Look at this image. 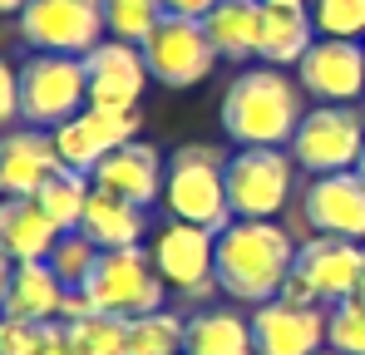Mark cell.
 I'll return each mask as SVG.
<instances>
[{"mask_svg":"<svg viewBox=\"0 0 365 355\" xmlns=\"http://www.w3.org/2000/svg\"><path fill=\"white\" fill-rule=\"evenodd\" d=\"M148 59V74L163 84V89H192L212 74L217 50L202 30V20H187V15H163L158 30L138 45Z\"/></svg>","mask_w":365,"mask_h":355,"instance_id":"30bf717a","label":"cell"},{"mask_svg":"<svg viewBox=\"0 0 365 355\" xmlns=\"http://www.w3.org/2000/svg\"><path fill=\"white\" fill-rule=\"evenodd\" d=\"M60 242V227L45 217L35 197H0V252L20 262H45Z\"/></svg>","mask_w":365,"mask_h":355,"instance_id":"d6986e66","label":"cell"},{"mask_svg":"<svg viewBox=\"0 0 365 355\" xmlns=\"http://www.w3.org/2000/svg\"><path fill=\"white\" fill-rule=\"evenodd\" d=\"M84 79H89V104L99 109H138L148 89V59L128 40H99L84 55Z\"/></svg>","mask_w":365,"mask_h":355,"instance_id":"9a60e30c","label":"cell"},{"mask_svg":"<svg viewBox=\"0 0 365 355\" xmlns=\"http://www.w3.org/2000/svg\"><path fill=\"white\" fill-rule=\"evenodd\" d=\"M138 123H143L138 109H99V104H89L84 114H74L69 123L55 128L60 163L79 168V173H94L109 153H119L123 143L138 138Z\"/></svg>","mask_w":365,"mask_h":355,"instance_id":"8fae6325","label":"cell"},{"mask_svg":"<svg viewBox=\"0 0 365 355\" xmlns=\"http://www.w3.org/2000/svg\"><path fill=\"white\" fill-rule=\"evenodd\" d=\"M326 351L365 355V296L361 292L326 306Z\"/></svg>","mask_w":365,"mask_h":355,"instance_id":"f1b7e54d","label":"cell"},{"mask_svg":"<svg viewBox=\"0 0 365 355\" xmlns=\"http://www.w3.org/2000/svg\"><path fill=\"white\" fill-rule=\"evenodd\" d=\"M15 20H20V40L35 45V55L84 59L99 40H109L104 0H30Z\"/></svg>","mask_w":365,"mask_h":355,"instance_id":"8992f818","label":"cell"},{"mask_svg":"<svg viewBox=\"0 0 365 355\" xmlns=\"http://www.w3.org/2000/svg\"><path fill=\"white\" fill-rule=\"evenodd\" d=\"M187 351V316L178 311H148L128 321V355H182Z\"/></svg>","mask_w":365,"mask_h":355,"instance_id":"484cf974","label":"cell"},{"mask_svg":"<svg viewBox=\"0 0 365 355\" xmlns=\"http://www.w3.org/2000/svg\"><path fill=\"white\" fill-rule=\"evenodd\" d=\"M25 5H30V0H0V15H20Z\"/></svg>","mask_w":365,"mask_h":355,"instance_id":"8d00e7d4","label":"cell"},{"mask_svg":"<svg viewBox=\"0 0 365 355\" xmlns=\"http://www.w3.org/2000/svg\"><path fill=\"white\" fill-rule=\"evenodd\" d=\"M356 173H361V178H365V153H361V163H356Z\"/></svg>","mask_w":365,"mask_h":355,"instance_id":"f35d334b","label":"cell"},{"mask_svg":"<svg viewBox=\"0 0 365 355\" xmlns=\"http://www.w3.org/2000/svg\"><path fill=\"white\" fill-rule=\"evenodd\" d=\"M15 118H20V69L0 55V133L15 128Z\"/></svg>","mask_w":365,"mask_h":355,"instance_id":"d6a6232c","label":"cell"},{"mask_svg":"<svg viewBox=\"0 0 365 355\" xmlns=\"http://www.w3.org/2000/svg\"><path fill=\"white\" fill-rule=\"evenodd\" d=\"M302 94L306 89L287 69H242L222 94V133L237 148H287L297 138V123L306 118Z\"/></svg>","mask_w":365,"mask_h":355,"instance_id":"7a4b0ae2","label":"cell"},{"mask_svg":"<svg viewBox=\"0 0 365 355\" xmlns=\"http://www.w3.org/2000/svg\"><path fill=\"white\" fill-rule=\"evenodd\" d=\"M45 331L50 321H15V316H0V355H40L45 346Z\"/></svg>","mask_w":365,"mask_h":355,"instance_id":"1f68e13d","label":"cell"},{"mask_svg":"<svg viewBox=\"0 0 365 355\" xmlns=\"http://www.w3.org/2000/svg\"><path fill=\"white\" fill-rule=\"evenodd\" d=\"M163 207L168 217L222 232L232 222V202H227V158L212 143H182L168 158L163 178Z\"/></svg>","mask_w":365,"mask_h":355,"instance_id":"3957f363","label":"cell"},{"mask_svg":"<svg viewBox=\"0 0 365 355\" xmlns=\"http://www.w3.org/2000/svg\"><path fill=\"white\" fill-rule=\"evenodd\" d=\"M64 287L55 277L50 262H20L15 277H10V292H5V306L0 316H15V321H60V306H64Z\"/></svg>","mask_w":365,"mask_h":355,"instance_id":"7402d4cb","label":"cell"},{"mask_svg":"<svg viewBox=\"0 0 365 355\" xmlns=\"http://www.w3.org/2000/svg\"><path fill=\"white\" fill-rule=\"evenodd\" d=\"M202 30L212 40L217 59H252L262 40V0H217L202 15Z\"/></svg>","mask_w":365,"mask_h":355,"instance_id":"603a6c76","label":"cell"},{"mask_svg":"<svg viewBox=\"0 0 365 355\" xmlns=\"http://www.w3.org/2000/svg\"><path fill=\"white\" fill-rule=\"evenodd\" d=\"M292 272H297V242L277 217L267 222L232 217L217 232V292H227L232 301L262 306L282 296Z\"/></svg>","mask_w":365,"mask_h":355,"instance_id":"6da1fadb","label":"cell"},{"mask_svg":"<svg viewBox=\"0 0 365 355\" xmlns=\"http://www.w3.org/2000/svg\"><path fill=\"white\" fill-rule=\"evenodd\" d=\"M182 355H257L252 316H237L227 306H207L187 316V351Z\"/></svg>","mask_w":365,"mask_h":355,"instance_id":"cb8c5ba5","label":"cell"},{"mask_svg":"<svg viewBox=\"0 0 365 355\" xmlns=\"http://www.w3.org/2000/svg\"><path fill=\"white\" fill-rule=\"evenodd\" d=\"M297 187V158L287 148H237L227 158V202L232 217L267 222L292 202Z\"/></svg>","mask_w":365,"mask_h":355,"instance_id":"ba28073f","label":"cell"},{"mask_svg":"<svg viewBox=\"0 0 365 355\" xmlns=\"http://www.w3.org/2000/svg\"><path fill=\"white\" fill-rule=\"evenodd\" d=\"M297 84L321 104H356L365 94V45L361 40H316L297 64Z\"/></svg>","mask_w":365,"mask_h":355,"instance_id":"4fadbf2b","label":"cell"},{"mask_svg":"<svg viewBox=\"0 0 365 355\" xmlns=\"http://www.w3.org/2000/svg\"><path fill=\"white\" fill-rule=\"evenodd\" d=\"M148 257H153L158 277H163L168 287H178L182 296L202 301V296L217 292V232L168 217V222L153 232Z\"/></svg>","mask_w":365,"mask_h":355,"instance_id":"9c48e42d","label":"cell"},{"mask_svg":"<svg viewBox=\"0 0 365 355\" xmlns=\"http://www.w3.org/2000/svg\"><path fill=\"white\" fill-rule=\"evenodd\" d=\"M45 262L55 267V277H60L64 287H84L89 272H94V262H99V242L84 237V232H60L55 252H50Z\"/></svg>","mask_w":365,"mask_h":355,"instance_id":"f546056e","label":"cell"},{"mask_svg":"<svg viewBox=\"0 0 365 355\" xmlns=\"http://www.w3.org/2000/svg\"><path fill=\"white\" fill-rule=\"evenodd\" d=\"M89 192H94V178H89V173H79V168H60V173L35 192V202L45 207V217H50L60 232H79L84 207H89Z\"/></svg>","mask_w":365,"mask_h":355,"instance_id":"d4e9b609","label":"cell"},{"mask_svg":"<svg viewBox=\"0 0 365 355\" xmlns=\"http://www.w3.org/2000/svg\"><path fill=\"white\" fill-rule=\"evenodd\" d=\"M252 341H257V355H321L326 351V306L272 296V301L252 306Z\"/></svg>","mask_w":365,"mask_h":355,"instance_id":"7c38bea8","label":"cell"},{"mask_svg":"<svg viewBox=\"0 0 365 355\" xmlns=\"http://www.w3.org/2000/svg\"><path fill=\"white\" fill-rule=\"evenodd\" d=\"M79 232L94 237L99 252H119V247H143V232H148V207L138 202H123L114 192L94 187L89 192V207H84V222Z\"/></svg>","mask_w":365,"mask_h":355,"instance_id":"44dd1931","label":"cell"},{"mask_svg":"<svg viewBox=\"0 0 365 355\" xmlns=\"http://www.w3.org/2000/svg\"><path fill=\"white\" fill-rule=\"evenodd\" d=\"M316 45V20L311 5H262V40H257V59L272 69L302 64V55Z\"/></svg>","mask_w":365,"mask_h":355,"instance_id":"ffe728a7","label":"cell"},{"mask_svg":"<svg viewBox=\"0 0 365 355\" xmlns=\"http://www.w3.org/2000/svg\"><path fill=\"white\" fill-rule=\"evenodd\" d=\"M40 355H79V351H74V341H69V331H64L60 321H50V331H45V346H40Z\"/></svg>","mask_w":365,"mask_h":355,"instance_id":"836d02e7","label":"cell"},{"mask_svg":"<svg viewBox=\"0 0 365 355\" xmlns=\"http://www.w3.org/2000/svg\"><path fill=\"white\" fill-rule=\"evenodd\" d=\"M84 296L94 301V311L133 321V316L163 311L168 282L158 277V267L143 247H119V252H99V262L84 282Z\"/></svg>","mask_w":365,"mask_h":355,"instance_id":"277c9868","label":"cell"},{"mask_svg":"<svg viewBox=\"0 0 365 355\" xmlns=\"http://www.w3.org/2000/svg\"><path fill=\"white\" fill-rule=\"evenodd\" d=\"M287 148H292L297 168H306L311 178L351 173L365 153V118L351 104H316V109H306V118L297 123V138Z\"/></svg>","mask_w":365,"mask_h":355,"instance_id":"52a82bcc","label":"cell"},{"mask_svg":"<svg viewBox=\"0 0 365 355\" xmlns=\"http://www.w3.org/2000/svg\"><path fill=\"white\" fill-rule=\"evenodd\" d=\"M297 277H302L311 296L321 306H336L346 296L361 292L365 277V242H346V237H311L297 247Z\"/></svg>","mask_w":365,"mask_h":355,"instance_id":"5bb4252c","label":"cell"},{"mask_svg":"<svg viewBox=\"0 0 365 355\" xmlns=\"http://www.w3.org/2000/svg\"><path fill=\"white\" fill-rule=\"evenodd\" d=\"M163 0H104V20H109V40H128V45H143L158 20H163Z\"/></svg>","mask_w":365,"mask_h":355,"instance_id":"83f0119b","label":"cell"},{"mask_svg":"<svg viewBox=\"0 0 365 355\" xmlns=\"http://www.w3.org/2000/svg\"><path fill=\"white\" fill-rule=\"evenodd\" d=\"M74 341L79 355H128V321L109 316V311H94V316H79V321H60Z\"/></svg>","mask_w":365,"mask_h":355,"instance_id":"4316f807","label":"cell"},{"mask_svg":"<svg viewBox=\"0 0 365 355\" xmlns=\"http://www.w3.org/2000/svg\"><path fill=\"white\" fill-rule=\"evenodd\" d=\"M321 40H365V0H311Z\"/></svg>","mask_w":365,"mask_h":355,"instance_id":"4dcf8cb0","label":"cell"},{"mask_svg":"<svg viewBox=\"0 0 365 355\" xmlns=\"http://www.w3.org/2000/svg\"><path fill=\"white\" fill-rule=\"evenodd\" d=\"M94 187H104V192H114L123 202H138V207H153V202H163V178H168V158L153 148V143H143V138H133V143H123L119 153H109L99 168H94Z\"/></svg>","mask_w":365,"mask_h":355,"instance_id":"ac0fdd59","label":"cell"},{"mask_svg":"<svg viewBox=\"0 0 365 355\" xmlns=\"http://www.w3.org/2000/svg\"><path fill=\"white\" fill-rule=\"evenodd\" d=\"M321 355H336V351H321Z\"/></svg>","mask_w":365,"mask_h":355,"instance_id":"ab89813d","label":"cell"},{"mask_svg":"<svg viewBox=\"0 0 365 355\" xmlns=\"http://www.w3.org/2000/svg\"><path fill=\"white\" fill-rule=\"evenodd\" d=\"M10 277H15V262L0 252V306H5V292H10Z\"/></svg>","mask_w":365,"mask_h":355,"instance_id":"d590c367","label":"cell"},{"mask_svg":"<svg viewBox=\"0 0 365 355\" xmlns=\"http://www.w3.org/2000/svg\"><path fill=\"white\" fill-rule=\"evenodd\" d=\"M262 5H306V0H262Z\"/></svg>","mask_w":365,"mask_h":355,"instance_id":"74e56055","label":"cell"},{"mask_svg":"<svg viewBox=\"0 0 365 355\" xmlns=\"http://www.w3.org/2000/svg\"><path fill=\"white\" fill-rule=\"evenodd\" d=\"M212 5H217V0H163V10H168V15H187V20H202Z\"/></svg>","mask_w":365,"mask_h":355,"instance_id":"e575fe53","label":"cell"},{"mask_svg":"<svg viewBox=\"0 0 365 355\" xmlns=\"http://www.w3.org/2000/svg\"><path fill=\"white\" fill-rule=\"evenodd\" d=\"M60 168L64 163L50 128L15 123L0 133V197H35Z\"/></svg>","mask_w":365,"mask_h":355,"instance_id":"e0dca14e","label":"cell"},{"mask_svg":"<svg viewBox=\"0 0 365 355\" xmlns=\"http://www.w3.org/2000/svg\"><path fill=\"white\" fill-rule=\"evenodd\" d=\"M302 217L316 237L365 242V178L356 168L311 178V187L302 192Z\"/></svg>","mask_w":365,"mask_h":355,"instance_id":"2e32d148","label":"cell"},{"mask_svg":"<svg viewBox=\"0 0 365 355\" xmlns=\"http://www.w3.org/2000/svg\"><path fill=\"white\" fill-rule=\"evenodd\" d=\"M89 109V79L84 59L74 55H35L20 64V123L30 128H60Z\"/></svg>","mask_w":365,"mask_h":355,"instance_id":"5b68a950","label":"cell"}]
</instances>
